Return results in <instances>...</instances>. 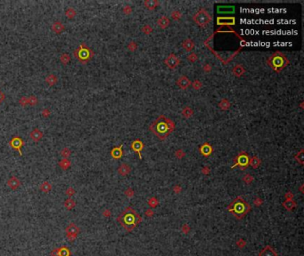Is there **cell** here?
I'll return each instance as SVG.
<instances>
[{"label": "cell", "instance_id": "cell-59", "mask_svg": "<svg viewBox=\"0 0 304 256\" xmlns=\"http://www.w3.org/2000/svg\"><path fill=\"white\" fill-rule=\"evenodd\" d=\"M180 190H181V188H180L178 185H177L176 187H174V191H175L176 193H179Z\"/></svg>", "mask_w": 304, "mask_h": 256}, {"label": "cell", "instance_id": "cell-52", "mask_svg": "<svg viewBox=\"0 0 304 256\" xmlns=\"http://www.w3.org/2000/svg\"><path fill=\"white\" fill-rule=\"evenodd\" d=\"M131 12H132V8L129 6H125L124 8H123V13L125 14H131Z\"/></svg>", "mask_w": 304, "mask_h": 256}, {"label": "cell", "instance_id": "cell-32", "mask_svg": "<svg viewBox=\"0 0 304 256\" xmlns=\"http://www.w3.org/2000/svg\"><path fill=\"white\" fill-rule=\"evenodd\" d=\"M39 189H40V190L42 192L48 193V192L51 191V189H52V185H51V183L48 182V181H44L43 183H41Z\"/></svg>", "mask_w": 304, "mask_h": 256}, {"label": "cell", "instance_id": "cell-18", "mask_svg": "<svg viewBox=\"0 0 304 256\" xmlns=\"http://www.w3.org/2000/svg\"><path fill=\"white\" fill-rule=\"evenodd\" d=\"M259 256H277V253L270 245H266L260 252Z\"/></svg>", "mask_w": 304, "mask_h": 256}, {"label": "cell", "instance_id": "cell-11", "mask_svg": "<svg viewBox=\"0 0 304 256\" xmlns=\"http://www.w3.org/2000/svg\"><path fill=\"white\" fill-rule=\"evenodd\" d=\"M144 143L140 140H138V139L133 141L132 143H131V149L133 151H135L136 154L138 155V158H139L140 160L142 159V150L144 149Z\"/></svg>", "mask_w": 304, "mask_h": 256}, {"label": "cell", "instance_id": "cell-3", "mask_svg": "<svg viewBox=\"0 0 304 256\" xmlns=\"http://www.w3.org/2000/svg\"><path fill=\"white\" fill-rule=\"evenodd\" d=\"M228 212H230L238 220L243 219L251 211V206L243 199L242 196H237L227 207Z\"/></svg>", "mask_w": 304, "mask_h": 256}, {"label": "cell", "instance_id": "cell-9", "mask_svg": "<svg viewBox=\"0 0 304 256\" xmlns=\"http://www.w3.org/2000/svg\"><path fill=\"white\" fill-rule=\"evenodd\" d=\"M164 63L165 65L170 69V70H175L178 67L180 61L178 59V57L174 54H170V55H168V57L164 60Z\"/></svg>", "mask_w": 304, "mask_h": 256}, {"label": "cell", "instance_id": "cell-50", "mask_svg": "<svg viewBox=\"0 0 304 256\" xmlns=\"http://www.w3.org/2000/svg\"><path fill=\"white\" fill-rule=\"evenodd\" d=\"M41 114H42V116L44 117V118H48L50 115H51V111H50L49 110V109H44L42 111H41Z\"/></svg>", "mask_w": 304, "mask_h": 256}, {"label": "cell", "instance_id": "cell-10", "mask_svg": "<svg viewBox=\"0 0 304 256\" xmlns=\"http://www.w3.org/2000/svg\"><path fill=\"white\" fill-rule=\"evenodd\" d=\"M9 145H10V147L12 148H14V149H15V150H17L19 152L20 156H22V148L24 145V141H23V140L21 137H19V136L13 137L10 140V141H9Z\"/></svg>", "mask_w": 304, "mask_h": 256}, {"label": "cell", "instance_id": "cell-41", "mask_svg": "<svg viewBox=\"0 0 304 256\" xmlns=\"http://www.w3.org/2000/svg\"><path fill=\"white\" fill-rule=\"evenodd\" d=\"M148 204L151 207H156L159 204V202H158V199L156 197H151L148 200Z\"/></svg>", "mask_w": 304, "mask_h": 256}, {"label": "cell", "instance_id": "cell-29", "mask_svg": "<svg viewBox=\"0 0 304 256\" xmlns=\"http://www.w3.org/2000/svg\"><path fill=\"white\" fill-rule=\"evenodd\" d=\"M283 206L285 209L289 210V211H292L295 207H296V203L292 200V199H286L284 203H283Z\"/></svg>", "mask_w": 304, "mask_h": 256}, {"label": "cell", "instance_id": "cell-39", "mask_svg": "<svg viewBox=\"0 0 304 256\" xmlns=\"http://www.w3.org/2000/svg\"><path fill=\"white\" fill-rule=\"evenodd\" d=\"M191 85L193 86V88L194 90H200L201 87H202V83L198 80V79H195L193 83H191Z\"/></svg>", "mask_w": 304, "mask_h": 256}, {"label": "cell", "instance_id": "cell-15", "mask_svg": "<svg viewBox=\"0 0 304 256\" xmlns=\"http://www.w3.org/2000/svg\"><path fill=\"white\" fill-rule=\"evenodd\" d=\"M123 145L121 144L120 146H117V147H114L113 148V149L111 150V156L113 159H120L122 158L123 156Z\"/></svg>", "mask_w": 304, "mask_h": 256}, {"label": "cell", "instance_id": "cell-55", "mask_svg": "<svg viewBox=\"0 0 304 256\" xmlns=\"http://www.w3.org/2000/svg\"><path fill=\"white\" fill-rule=\"evenodd\" d=\"M103 215L104 216H105V217H109V216H111V211L110 210H105L104 212H103Z\"/></svg>", "mask_w": 304, "mask_h": 256}, {"label": "cell", "instance_id": "cell-36", "mask_svg": "<svg viewBox=\"0 0 304 256\" xmlns=\"http://www.w3.org/2000/svg\"><path fill=\"white\" fill-rule=\"evenodd\" d=\"M194 114V111L193 110L188 107V106H186L183 110H182V115L186 118H190Z\"/></svg>", "mask_w": 304, "mask_h": 256}, {"label": "cell", "instance_id": "cell-33", "mask_svg": "<svg viewBox=\"0 0 304 256\" xmlns=\"http://www.w3.org/2000/svg\"><path fill=\"white\" fill-rule=\"evenodd\" d=\"M77 15V12L73 7H68L65 11V16L69 19V20H72L76 17Z\"/></svg>", "mask_w": 304, "mask_h": 256}, {"label": "cell", "instance_id": "cell-44", "mask_svg": "<svg viewBox=\"0 0 304 256\" xmlns=\"http://www.w3.org/2000/svg\"><path fill=\"white\" fill-rule=\"evenodd\" d=\"M181 13L179 12V11H178V10H176V11H173L172 13H171V18L174 20V21H178L180 18H181Z\"/></svg>", "mask_w": 304, "mask_h": 256}, {"label": "cell", "instance_id": "cell-42", "mask_svg": "<svg viewBox=\"0 0 304 256\" xmlns=\"http://www.w3.org/2000/svg\"><path fill=\"white\" fill-rule=\"evenodd\" d=\"M19 104L22 107H26L29 105V98L27 96H23L19 100Z\"/></svg>", "mask_w": 304, "mask_h": 256}, {"label": "cell", "instance_id": "cell-1", "mask_svg": "<svg viewBox=\"0 0 304 256\" xmlns=\"http://www.w3.org/2000/svg\"><path fill=\"white\" fill-rule=\"evenodd\" d=\"M175 129L174 122L163 115L159 116L149 125V130L160 140H165Z\"/></svg>", "mask_w": 304, "mask_h": 256}, {"label": "cell", "instance_id": "cell-60", "mask_svg": "<svg viewBox=\"0 0 304 256\" xmlns=\"http://www.w3.org/2000/svg\"><path fill=\"white\" fill-rule=\"evenodd\" d=\"M145 214L147 216H152V215L154 214V212L152 211V210H147V211H145Z\"/></svg>", "mask_w": 304, "mask_h": 256}, {"label": "cell", "instance_id": "cell-6", "mask_svg": "<svg viewBox=\"0 0 304 256\" xmlns=\"http://www.w3.org/2000/svg\"><path fill=\"white\" fill-rule=\"evenodd\" d=\"M193 20L198 26H200L201 28H204L212 22V16H211V14H209V12L206 9L201 8L193 16Z\"/></svg>", "mask_w": 304, "mask_h": 256}, {"label": "cell", "instance_id": "cell-49", "mask_svg": "<svg viewBox=\"0 0 304 256\" xmlns=\"http://www.w3.org/2000/svg\"><path fill=\"white\" fill-rule=\"evenodd\" d=\"M128 49L131 51V52H133V51H136L137 49V45L135 42H130L128 45Z\"/></svg>", "mask_w": 304, "mask_h": 256}, {"label": "cell", "instance_id": "cell-8", "mask_svg": "<svg viewBox=\"0 0 304 256\" xmlns=\"http://www.w3.org/2000/svg\"><path fill=\"white\" fill-rule=\"evenodd\" d=\"M65 232H66V237H67L68 240L70 242H73L77 238L79 233L80 232V229L74 222H71L67 226Z\"/></svg>", "mask_w": 304, "mask_h": 256}, {"label": "cell", "instance_id": "cell-5", "mask_svg": "<svg viewBox=\"0 0 304 256\" xmlns=\"http://www.w3.org/2000/svg\"><path fill=\"white\" fill-rule=\"evenodd\" d=\"M74 57L82 64L87 63L94 56L93 50L87 46H85L83 44H81L74 52H73Z\"/></svg>", "mask_w": 304, "mask_h": 256}, {"label": "cell", "instance_id": "cell-53", "mask_svg": "<svg viewBox=\"0 0 304 256\" xmlns=\"http://www.w3.org/2000/svg\"><path fill=\"white\" fill-rule=\"evenodd\" d=\"M202 69H204V70L205 71V72H210L211 70H212V67H211V65L210 64H208V63H206V64H204V67H202Z\"/></svg>", "mask_w": 304, "mask_h": 256}, {"label": "cell", "instance_id": "cell-45", "mask_svg": "<svg viewBox=\"0 0 304 256\" xmlns=\"http://www.w3.org/2000/svg\"><path fill=\"white\" fill-rule=\"evenodd\" d=\"M197 60H198V56H197V54H194V53H192V54H190L187 56V61L190 62H192V63L195 62Z\"/></svg>", "mask_w": 304, "mask_h": 256}, {"label": "cell", "instance_id": "cell-40", "mask_svg": "<svg viewBox=\"0 0 304 256\" xmlns=\"http://www.w3.org/2000/svg\"><path fill=\"white\" fill-rule=\"evenodd\" d=\"M28 98H29V105H30V106H35V105L38 104V98H37L36 96L30 95V96H29Z\"/></svg>", "mask_w": 304, "mask_h": 256}, {"label": "cell", "instance_id": "cell-54", "mask_svg": "<svg viewBox=\"0 0 304 256\" xmlns=\"http://www.w3.org/2000/svg\"><path fill=\"white\" fill-rule=\"evenodd\" d=\"M262 203H263V201H262V200H261V199L260 197H257V198H256V199L254 200V204H256V206H257V207H260V206H261V204Z\"/></svg>", "mask_w": 304, "mask_h": 256}, {"label": "cell", "instance_id": "cell-46", "mask_svg": "<svg viewBox=\"0 0 304 256\" xmlns=\"http://www.w3.org/2000/svg\"><path fill=\"white\" fill-rule=\"evenodd\" d=\"M75 193H76V191H75V189H74L72 187H69V188L66 189V191H65V194H66L70 198H71L72 196H74Z\"/></svg>", "mask_w": 304, "mask_h": 256}, {"label": "cell", "instance_id": "cell-23", "mask_svg": "<svg viewBox=\"0 0 304 256\" xmlns=\"http://www.w3.org/2000/svg\"><path fill=\"white\" fill-rule=\"evenodd\" d=\"M157 24L160 28L162 29H166L170 24V21L168 17L166 16H162L161 18H159L157 20Z\"/></svg>", "mask_w": 304, "mask_h": 256}, {"label": "cell", "instance_id": "cell-48", "mask_svg": "<svg viewBox=\"0 0 304 256\" xmlns=\"http://www.w3.org/2000/svg\"><path fill=\"white\" fill-rule=\"evenodd\" d=\"M252 181H253V177H252L251 175H250V174H245V175L243 176V181H244L245 183L250 184Z\"/></svg>", "mask_w": 304, "mask_h": 256}, {"label": "cell", "instance_id": "cell-28", "mask_svg": "<svg viewBox=\"0 0 304 256\" xmlns=\"http://www.w3.org/2000/svg\"><path fill=\"white\" fill-rule=\"evenodd\" d=\"M261 160L257 156H254V157H252V158H250L249 166H251L253 168H258L261 166Z\"/></svg>", "mask_w": 304, "mask_h": 256}, {"label": "cell", "instance_id": "cell-26", "mask_svg": "<svg viewBox=\"0 0 304 256\" xmlns=\"http://www.w3.org/2000/svg\"><path fill=\"white\" fill-rule=\"evenodd\" d=\"M244 72H245L244 68H243L242 65H240V64H236V65L233 68V70H232V73H233L235 77H242V76L244 74Z\"/></svg>", "mask_w": 304, "mask_h": 256}, {"label": "cell", "instance_id": "cell-37", "mask_svg": "<svg viewBox=\"0 0 304 256\" xmlns=\"http://www.w3.org/2000/svg\"><path fill=\"white\" fill-rule=\"evenodd\" d=\"M294 158L300 165H303V162H304V150L301 149L299 153H297V154L295 155V157H294Z\"/></svg>", "mask_w": 304, "mask_h": 256}, {"label": "cell", "instance_id": "cell-21", "mask_svg": "<svg viewBox=\"0 0 304 256\" xmlns=\"http://www.w3.org/2000/svg\"><path fill=\"white\" fill-rule=\"evenodd\" d=\"M182 47L186 51V52H192L194 47V43L192 39L186 38L182 42Z\"/></svg>", "mask_w": 304, "mask_h": 256}, {"label": "cell", "instance_id": "cell-51", "mask_svg": "<svg viewBox=\"0 0 304 256\" xmlns=\"http://www.w3.org/2000/svg\"><path fill=\"white\" fill-rule=\"evenodd\" d=\"M125 195L128 196V197H132L134 196V190L131 189V188H129L125 190Z\"/></svg>", "mask_w": 304, "mask_h": 256}, {"label": "cell", "instance_id": "cell-35", "mask_svg": "<svg viewBox=\"0 0 304 256\" xmlns=\"http://www.w3.org/2000/svg\"><path fill=\"white\" fill-rule=\"evenodd\" d=\"M71 55L67 53H63L60 55V62L64 64V65H68L69 62H71Z\"/></svg>", "mask_w": 304, "mask_h": 256}, {"label": "cell", "instance_id": "cell-2", "mask_svg": "<svg viewBox=\"0 0 304 256\" xmlns=\"http://www.w3.org/2000/svg\"><path fill=\"white\" fill-rule=\"evenodd\" d=\"M141 216L130 207H128L117 218L118 222L127 230L132 231L140 222Z\"/></svg>", "mask_w": 304, "mask_h": 256}, {"label": "cell", "instance_id": "cell-58", "mask_svg": "<svg viewBox=\"0 0 304 256\" xmlns=\"http://www.w3.org/2000/svg\"><path fill=\"white\" fill-rule=\"evenodd\" d=\"M50 255H51V256H58L57 255V249L56 248L54 249L51 252H50Z\"/></svg>", "mask_w": 304, "mask_h": 256}, {"label": "cell", "instance_id": "cell-56", "mask_svg": "<svg viewBox=\"0 0 304 256\" xmlns=\"http://www.w3.org/2000/svg\"><path fill=\"white\" fill-rule=\"evenodd\" d=\"M292 197H293V195H292V192H287L285 194V198L286 199H292Z\"/></svg>", "mask_w": 304, "mask_h": 256}, {"label": "cell", "instance_id": "cell-20", "mask_svg": "<svg viewBox=\"0 0 304 256\" xmlns=\"http://www.w3.org/2000/svg\"><path fill=\"white\" fill-rule=\"evenodd\" d=\"M45 83L49 85V86H54L57 84L58 82V77L55 74H49L45 77Z\"/></svg>", "mask_w": 304, "mask_h": 256}, {"label": "cell", "instance_id": "cell-22", "mask_svg": "<svg viewBox=\"0 0 304 256\" xmlns=\"http://www.w3.org/2000/svg\"><path fill=\"white\" fill-rule=\"evenodd\" d=\"M144 6L148 10H155L159 6V1H157V0H145L144 2Z\"/></svg>", "mask_w": 304, "mask_h": 256}, {"label": "cell", "instance_id": "cell-12", "mask_svg": "<svg viewBox=\"0 0 304 256\" xmlns=\"http://www.w3.org/2000/svg\"><path fill=\"white\" fill-rule=\"evenodd\" d=\"M199 151H200V153H201V154L202 156H204V157L208 158V157L212 154V153L213 152V148H212V146L210 143L205 142V143H204L202 145L200 146Z\"/></svg>", "mask_w": 304, "mask_h": 256}, {"label": "cell", "instance_id": "cell-47", "mask_svg": "<svg viewBox=\"0 0 304 256\" xmlns=\"http://www.w3.org/2000/svg\"><path fill=\"white\" fill-rule=\"evenodd\" d=\"M185 155H186V153L182 150V149H178L176 152H175V156L178 158H184L185 157Z\"/></svg>", "mask_w": 304, "mask_h": 256}, {"label": "cell", "instance_id": "cell-38", "mask_svg": "<svg viewBox=\"0 0 304 256\" xmlns=\"http://www.w3.org/2000/svg\"><path fill=\"white\" fill-rule=\"evenodd\" d=\"M71 154V151L69 148H64L61 150V156L63 157V158H68Z\"/></svg>", "mask_w": 304, "mask_h": 256}, {"label": "cell", "instance_id": "cell-7", "mask_svg": "<svg viewBox=\"0 0 304 256\" xmlns=\"http://www.w3.org/2000/svg\"><path fill=\"white\" fill-rule=\"evenodd\" d=\"M249 161H250L249 155L247 154V153L242 151L235 158V164L231 166V169L238 166L241 169L244 170L245 168H247L249 166Z\"/></svg>", "mask_w": 304, "mask_h": 256}, {"label": "cell", "instance_id": "cell-16", "mask_svg": "<svg viewBox=\"0 0 304 256\" xmlns=\"http://www.w3.org/2000/svg\"><path fill=\"white\" fill-rule=\"evenodd\" d=\"M6 184L8 185V187L12 189V190H16L20 188L21 186V181L15 177V176H12L11 178L8 179Z\"/></svg>", "mask_w": 304, "mask_h": 256}, {"label": "cell", "instance_id": "cell-24", "mask_svg": "<svg viewBox=\"0 0 304 256\" xmlns=\"http://www.w3.org/2000/svg\"><path fill=\"white\" fill-rule=\"evenodd\" d=\"M130 171H131V168H130L129 166L127 165V164H122V165H121V166L118 168V173H119V174H121V176H126V175H128V174L130 173Z\"/></svg>", "mask_w": 304, "mask_h": 256}, {"label": "cell", "instance_id": "cell-61", "mask_svg": "<svg viewBox=\"0 0 304 256\" xmlns=\"http://www.w3.org/2000/svg\"><path fill=\"white\" fill-rule=\"evenodd\" d=\"M4 98H5L4 94L2 93V92H0V103H1V102H2V100H4Z\"/></svg>", "mask_w": 304, "mask_h": 256}, {"label": "cell", "instance_id": "cell-14", "mask_svg": "<svg viewBox=\"0 0 304 256\" xmlns=\"http://www.w3.org/2000/svg\"><path fill=\"white\" fill-rule=\"evenodd\" d=\"M191 81L189 80V78L186 76H181L178 77V79L177 80V85H178V87L180 89L186 90L187 89L190 85H191Z\"/></svg>", "mask_w": 304, "mask_h": 256}, {"label": "cell", "instance_id": "cell-13", "mask_svg": "<svg viewBox=\"0 0 304 256\" xmlns=\"http://www.w3.org/2000/svg\"><path fill=\"white\" fill-rule=\"evenodd\" d=\"M217 24L220 26H232L235 24V17H218Z\"/></svg>", "mask_w": 304, "mask_h": 256}, {"label": "cell", "instance_id": "cell-43", "mask_svg": "<svg viewBox=\"0 0 304 256\" xmlns=\"http://www.w3.org/2000/svg\"><path fill=\"white\" fill-rule=\"evenodd\" d=\"M152 31H153V29H152V27L148 24L143 26V28H142V32L144 35H150L152 33Z\"/></svg>", "mask_w": 304, "mask_h": 256}, {"label": "cell", "instance_id": "cell-4", "mask_svg": "<svg viewBox=\"0 0 304 256\" xmlns=\"http://www.w3.org/2000/svg\"><path fill=\"white\" fill-rule=\"evenodd\" d=\"M267 63L274 71L279 73L289 65V61L284 54L276 52L267 59Z\"/></svg>", "mask_w": 304, "mask_h": 256}, {"label": "cell", "instance_id": "cell-34", "mask_svg": "<svg viewBox=\"0 0 304 256\" xmlns=\"http://www.w3.org/2000/svg\"><path fill=\"white\" fill-rule=\"evenodd\" d=\"M64 204L67 210H72L76 207V202L71 198H68L64 201Z\"/></svg>", "mask_w": 304, "mask_h": 256}, {"label": "cell", "instance_id": "cell-30", "mask_svg": "<svg viewBox=\"0 0 304 256\" xmlns=\"http://www.w3.org/2000/svg\"><path fill=\"white\" fill-rule=\"evenodd\" d=\"M59 166L63 169V170H68L71 166V162L69 160V158H63L60 162H59Z\"/></svg>", "mask_w": 304, "mask_h": 256}, {"label": "cell", "instance_id": "cell-31", "mask_svg": "<svg viewBox=\"0 0 304 256\" xmlns=\"http://www.w3.org/2000/svg\"><path fill=\"white\" fill-rule=\"evenodd\" d=\"M231 104H230V102L227 99H223L220 101V103H219V107L222 110H228L229 108H230Z\"/></svg>", "mask_w": 304, "mask_h": 256}, {"label": "cell", "instance_id": "cell-19", "mask_svg": "<svg viewBox=\"0 0 304 256\" xmlns=\"http://www.w3.org/2000/svg\"><path fill=\"white\" fill-rule=\"evenodd\" d=\"M51 29L56 34H61L65 29V26L61 22H55L51 26Z\"/></svg>", "mask_w": 304, "mask_h": 256}, {"label": "cell", "instance_id": "cell-27", "mask_svg": "<svg viewBox=\"0 0 304 256\" xmlns=\"http://www.w3.org/2000/svg\"><path fill=\"white\" fill-rule=\"evenodd\" d=\"M57 249V255L58 256H71V252L69 247L67 246H61Z\"/></svg>", "mask_w": 304, "mask_h": 256}, {"label": "cell", "instance_id": "cell-17", "mask_svg": "<svg viewBox=\"0 0 304 256\" xmlns=\"http://www.w3.org/2000/svg\"><path fill=\"white\" fill-rule=\"evenodd\" d=\"M43 135H44L43 132L38 128H34L30 133L31 140L35 142H38L39 141H41V139L43 138Z\"/></svg>", "mask_w": 304, "mask_h": 256}, {"label": "cell", "instance_id": "cell-57", "mask_svg": "<svg viewBox=\"0 0 304 256\" xmlns=\"http://www.w3.org/2000/svg\"><path fill=\"white\" fill-rule=\"evenodd\" d=\"M209 173H210V168H209V167L205 166V167L202 168V174H208Z\"/></svg>", "mask_w": 304, "mask_h": 256}, {"label": "cell", "instance_id": "cell-25", "mask_svg": "<svg viewBox=\"0 0 304 256\" xmlns=\"http://www.w3.org/2000/svg\"><path fill=\"white\" fill-rule=\"evenodd\" d=\"M218 13L220 14H232L235 12V6H220L217 8Z\"/></svg>", "mask_w": 304, "mask_h": 256}]
</instances>
